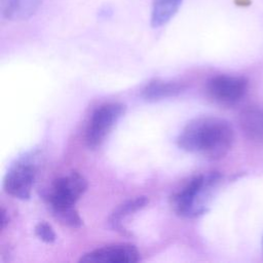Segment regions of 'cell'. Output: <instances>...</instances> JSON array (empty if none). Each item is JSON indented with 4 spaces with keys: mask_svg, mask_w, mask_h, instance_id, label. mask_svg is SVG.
<instances>
[{
    "mask_svg": "<svg viewBox=\"0 0 263 263\" xmlns=\"http://www.w3.org/2000/svg\"><path fill=\"white\" fill-rule=\"evenodd\" d=\"M234 142L231 124L216 116H201L190 120L177 138L178 146L208 159L217 160L228 154Z\"/></svg>",
    "mask_w": 263,
    "mask_h": 263,
    "instance_id": "obj_1",
    "label": "cell"
},
{
    "mask_svg": "<svg viewBox=\"0 0 263 263\" xmlns=\"http://www.w3.org/2000/svg\"><path fill=\"white\" fill-rule=\"evenodd\" d=\"M221 179L222 176L218 172L191 178L184 187L171 196L174 212L183 218H195L204 214Z\"/></svg>",
    "mask_w": 263,
    "mask_h": 263,
    "instance_id": "obj_2",
    "label": "cell"
},
{
    "mask_svg": "<svg viewBox=\"0 0 263 263\" xmlns=\"http://www.w3.org/2000/svg\"><path fill=\"white\" fill-rule=\"evenodd\" d=\"M124 112L125 106L121 103H107L98 107L92 113L85 132L87 147L96 149L101 146Z\"/></svg>",
    "mask_w": 263,
    "mask_h": 263,
    "instance_id": "obj_3",
    "label": "cell"
},
{
    "mask_svg": "<svg viewBox=\"0 0 263 263\" xmlns=\"http://www.w3.org/2000/svg\"><path fill=\"white\" fill-rule=\"evenodd\" d=\"M87 189V182L82 175L72 172L57 179L47 196L52 212L74 206Z\"/></svg>",
    "mask_w": 263,
    "mask_h": 263,
    "instance_id": "obj_4",
    "label": "cell"
},
{
    "mask_svg": "<svg viewBox=\"0 0 263 263\" xmlns=\"http://www.w3.org/2000/svg\"><path fill=\"white\" fill-rule=\"evenodd\" d=\"M249 81L245 76L220 74L213 76L206 83V91L212 100L224 106L238 103L246 95Z\"/></svg>",
    "mask_w": 263,
    "mask_h": 263,
    "instance_id": "obj_5",
    "label": "cell"
},
{
    "mask_svg": "<svg viewBox=\"0 0 263 263\" xmlns=\"http://www.w3.org/2000/svg\"><path fill=\"white\" fill-rule=\"evenodd\" d=\"M36 165L28 158L17 160L5 175L3 188L5 192L18 199H28L36 178Z\"/></svg>",
    "mask_w": 263,
    "mask_h": 263,
    "instance_id": "obj_6",
    "label": "cell"
},
{
    "mask_svg": "<svg viewBox=\"0 0 263 263\" xmlns=\"http://www.w3.org/2000/svg\"><path fill=\"white\" fill-rule=\"evenodd\" d=\"M140 260L138 249L130 243H118L105 246L84 254L80 262H111L135 263Z\"/></svg>",
    "mask_w": 263,
    "mask_h": 263,
    "instance_id": "obj_7",
    "label": "cell"
},
{
    "mask_svg": "<svg viewBox=\"0 0 263 263\" xmlns=\"http://www.w3.org/2000/svg\"><path fill=\"white\" fill-rule=\"evenodd\" d=\"M239 125L250 141L263 145V107H250L241 111Z\"/></svg>",
    "mask_w": 263,
    "mask_h": 263,
    "instance_id": "obj_8",
    "label": "cell"
},
{
    "mask_svg": "<svg viewBox=\"0 0 263 263\" xmlns=\"http://www.w3.org/2000/svg\"><path fill=\"white\" fill-rule=\"evenodd\" d=\"M43 0H0L3 18L13 22L30 18L40 7Z\"/></svg>",
    "mask_w": 263,
    "mask_h": 263,
    "instance_id": "obj_9",
    "label": "cell"
},
{
    "mask_svg": "<svg viewBox=\"0 0 263 263\" xmlns=\"http://www.w3.org/2000/svg\"><path fill=\"white\" fill-rule=\"evenodd\" d=\"M185 86L177 81H165L161 79H153L142 90V96L148 101H159L180 95Z\"/></svg>",
    "mask_w": 263,
    "mask_h": 263,
    "instance_id": "obj_10",
    "label": "cell"
},
{
    "mask_svg": "<svg viewBox=\"0 0 263 263\" xmlns=\"http://www.w3.org/2000/svg\"><path fill=\"white\" fill-rule=\"evenodd\" d=\"M183 0H152L150 23L152 28L167 24L178 12Z\"/></svg>",
    "mask_w": 263,
    "mask_h": 263,
    "instance_id": "obj_11",
    "label": "cell"
},
{
    "mask_svg": "<svg viewBox=\"0 0 263 263\" xmlns=\"http://www.w3.org/2000/svg\"><path fill=\"white\" fill-rule=\"evenodd\" d=\"M148 202V199L146 196H138L134 199H128L124 201L123 203L119 204L111 214L109 218L110 225L120 231H126L122 225V221L128 217L129 215L142 210Z\"/></svg>",
    "mask_w": 263,
    "mask_h": 263,
    "instance_id": "obj_12",
    "label": "cell"
},
{
    "mask_svg": "<svg viewBox=\"0 0 263 263\" xmlns=\"http://www.w3.org/2000/svg\"><path fill=\"white\" fill-rule=\"evenodd\" d=\"M52 213L59 221H61L63 224L67 225V226H70L73 228H78L82 225V219L80 218L78 212L75 210L74 206L55 211Z\"/></svg>",
    "mask_w": 263,
    "mask_h": 263,
    "instance_id": "obj_13",
    "label": "cell"
},
{
    "mask_svg": "<svg viewBox=\"0 0 263 263\" xmlns=\"http://www.w3.org/2000/svg\"><path fill=\"white\" fill-rule=\"evenodd\" d=\"M36 235L44 242L50 243L55 240V233L52 227L46 222H40L35 226Z\"/></svg>",
    "mask_w": 263,
    "mask_h": 263,
    "instance_id": "obj_14",
    "label": "cell"
},
{
    "mask_svg": "<svg viewBox=\"0 0 263 263\" xmlns=\"http://www.w3.org/2000/svg\"><path fill=\"white\" fill-rule=\"evenodd\" d=\"M7 223H8V217H7L5 209L2 208L1 209V230H3L5 228Z\"/></svg>",
    "mask_w": 263,
    "mask_h": 263,
    "instance_id": "obj_15",
    "label": "cell"
},
{
    "mask_svg": "<svg viewBox=\"0 0 263 263\" xmlns=\"http://www.w3.org/2000/svg\"><path fill=\"white\" fill-rule=\"evenodd\" d=\"M261 246H262V253H263V237H262V243H261Z\"/></svg>",
    "mask_w": 263,
    "mask_h": 263,
    "instance_id": "obj_16",
    "label": "cell"
}]
</instances>
